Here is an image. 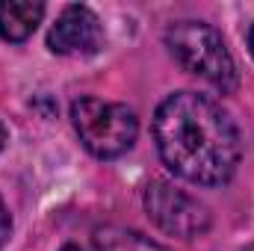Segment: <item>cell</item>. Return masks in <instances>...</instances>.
I'll return each mask as SVG.
<instances>
[{
	"label": "cell",
	"mask_w": 254,
	"mask_h": 251,
	"mask_svg": "<svg viewBox=\"0 0 254 251\" xmlns=\"http://www.w3.org/2000/svg\"><path fill=\"white\" fill-rule=\"evenodd\" d=\"M104 45V27L98 15L89 6H65L63 15L48 33V48L63 57H86L101 51Z\"/></svg>",
	"instance_id": "5"
},
{
	"label": "cell",
	"mask_w": 254,
	"mask_h": 251,
	"mask_svg": "<svg viewBox=\"0 0 254 251\" xmlns=\"http://www.w3.org/2000/svg\"><path fill=\"white\" fill-rule=\"evenodd\" d=\"M71 122L80 142L101 160L122 157L133 148L139 122L125 104H107L98 98H80L71 104Z\"/></svg>",
	"instance_id": "3"
},
{
	"label": "cell",
	"mask_w": 254,
	"mask_h": 251,
	"mask_svg": "<svg viewBox=\"0 0 254 251\" xmlns=\"http://www.w3.org/2000/svg\"><path fill=\"white\" fill-rule=\"evenodd\" d=\"M45 18V3L39 0H0V39L24 42L36 33Z\"/></svg>",
	"instance_id": "6"
},
{
	"label": "cell",
	"mask_w": 254,
	"mask_h": 251,
	"mask_svg": "<svg viewBox=\"0 0 254 251\" xmlns=\"http://www.w3.org/2000/svg\"><path fill=\"white\" fill-rule=\"evenodd\" d=\"M166 45L172 57L184 65L190 74L207 80L222 95H231L240 83L234 57L225 45V39L201 21H181L166 33Z\"/></svg>",
	"instance_id": "2"
},
{
	"label": "cell",
	"mask_w": 254,
	"mask_h": 251,
	"mask_svg": "<svg viewBox=\"0 0 254 251\" xmlns=\"http://www.w3.org/2000/svg\"><path fill=\"white\" fill-rule=\"evenodd\" d=\"M154 142L169 172L198 187L228 184L243 160L237 125L198 92H175L157 107Z\"/></svg>",
	"instance_id": "1"
},
{
	"label": "cell",
	"mask_w": 254,
	"mask_h": 251,
	"mask_svg": "<svg viewBox=\"0 0 254 251\" xmlns=\"http://www.w3.org/2000/svg\"><path fill=\"white\" fill-rule=\"evenodd\" d=\"M243 251H254V246H249V249H243Z\"/></svg>",
	"instance_id": "12"
},
{
	"label": "cell",
	"mask_w": 254,
	"mask_h": 251,
	"mask_svg": "<svg viewBox=\"0 0 254 251\" xmlns=\"http://www.w3.org/2000/svg\"><path fill=\"white\" fill-rule=\"evenodd\" d=\"M95 246L98 251H169L166 246L148 240L145 234L122 228V225H107L95 231Z\"/></svg>",
	"instance_id": "7"
},
{
	"label": "cell",
	"mask_w": 254,
	"mask_h": 251,
	"mask_svg": "<svg viewBox=\"0 0 254 251\" xmlns=\"http://www.w3.org/2000/svg\"><path fill=\"white\" fill-rule=\"evenodd\" d=\"M145 210L151 216V222L181 240H192L201 237L210 228V210L192 198L190 192L172 187L166 181H154L145 189Z\"/></svg>",
	"instance_id": "4"
},
{
	"label": "cell",
	"mask_w": 254,
	"mask_h": 251,
	"mask_svg": "<svg viewBox=\"0 0 254 251\" xmlns=\"http://www.w3.org/2000/svg\"><path fill=\"white\" fill-rule=\"evenodd\" d=\"M63 251H83V249H80V246H65Z\"/></svg>",
	"instance_id": "11"
},
{
	"label": "cell",
	"mask_w": 254,
	"mask_h": 251,
	"mask_svg": "<svg viewBox=\"0 0 254 251\" xmlns=\"http://www.w3.org/2000/svg\"><path fill=\"white\" fill-rule=\"evenodd\" d=\"M249 51H252V57H254V27L249 30Z\"/></svg>",
	"instance_id": "10"
},
{
	"label": "cell",
	"mask_w": 254,
	"mask_h": 251,
	"mask_svg": "<svg viewBox=\"0 0 254 251\" xmlns=\"http://www.w3.org/2000/svg\"><path fill=\"white\" fill-rule=\"evenodd\" d=\"M9 231H12V219H9V213H6V207L0 201V246L9 240Z\"/></svg>",
	"instance_id": "8"
},
{
	"label": "cell",
	"mask_w": 254,
	"mask_h": 251,
	"mask_svg": "<svg viewBox=\"0 0 254 251\" xmlns=\"http://www.w3.org/2000/svg\"><path fill=\"white\" fill-rule=\"evenodd\" d=\"M6 139H9V133H6V127L0 125V151L6 148Z\"/></svg>",
	"instance_id": "9"
}]
</instances>
